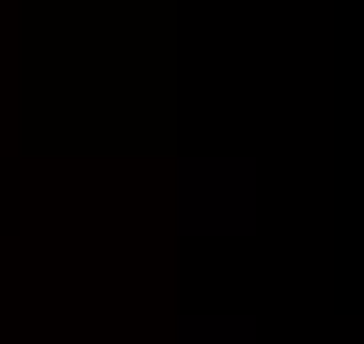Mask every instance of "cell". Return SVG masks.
Returning <instances> with one entry per match:
<instances>
[]
</instances>
